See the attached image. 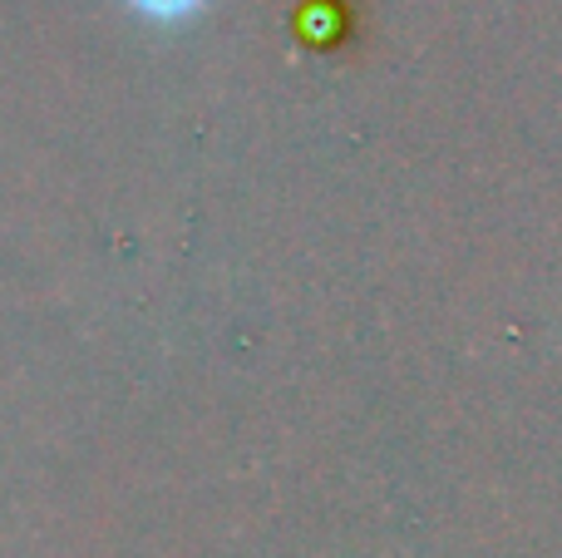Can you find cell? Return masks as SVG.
I'll return each mask as SVG.
<instances>
[{"label": "cell", "mask_w": 562, "mask_h": 558, "mask_svg": "<svg viewBox=\"0 0 562 558\" xmlns=\"http://www.w3.org/2000/svg\"><path fill=\"white\" fill-rule=\"evenodd\" d=\"M128 5L148 20H183V15H193L203 0H128Z\"/></svg>", "instance_id": "6da1fadb"}]
</instances>
